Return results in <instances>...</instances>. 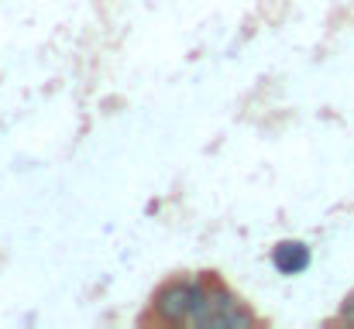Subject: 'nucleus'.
Here are the masks:
<instances>
[{"label": "nucleus", "mask_w": 354, "mask_h": 329, "mask_svg": "<svg viewBox=\"0 0 354 329\" xmlns=\"http://www.w3.org/2000/svg\"><path fill=\"white\" fill-rule=\"evenodd\" d=\"M193 295H196V281H169L155 292V312L165 323H186L189 309H193Z\"/></svg>", "instance_id": "nucleus-1"}, {"label": "nucleus", "mask_w": 354, "mask_h": 329, "mask_svg": "<svg viewBox=\"0 0 354 329\" xmlns=\"http://www.w3.org/2000/svg\"><path fill=\"white\" fill-rule=\"evenodd\" d=\"M310 261H313V257H310V247L299 243V240H282V243L272 247V264H275V271L286 275V278L303 275V271L310 268Z\"/></svg>", "instance_id": "nucleus-2"}, {"label": "nucleus", "mask_w": 354, "mask_h": 329, "mask_svg": "<svg viewBox=\"0 0 354 329\" xmlns=\"http://www.w3.org/2000/svg\"><path fill=\"white\" fill-rule=\"evenodd\" d=\"M207 326H214V329H248V326H254V316H251V309H248L241 299H234V302H227L224 309H217V312L210 316Z\"/></svg>", "instance_id": "nucleus-3"}, {"label": "nucleus", "mask_w": 354, "mask_h": 329, "mask_svg": "<svg viewBox=\"0 0 354 329\" xmlns=\"http://www.w3.org/2000/svg\"><path fill=\"white\" fill-rule=\"evenodd\" d=\"M341 319L354 326V292L348 295V299H344V302H341Z\"/></svg>", "instance_id": "nucleus-4"}]
</instances>
